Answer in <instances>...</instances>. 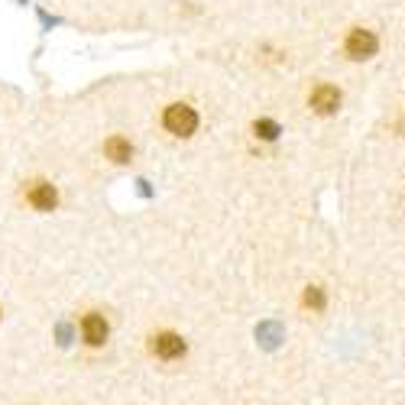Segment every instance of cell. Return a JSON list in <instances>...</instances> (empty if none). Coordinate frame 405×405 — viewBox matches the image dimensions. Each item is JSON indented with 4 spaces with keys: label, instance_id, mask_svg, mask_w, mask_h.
Listing matches in <instances>:
<instances>
[{
    "label": "cell",
    "instance_id": "6",
    "mask_svg": "<svg viewBox=\"0 0 405 405\" xmlns=\"http://www.w3.org/2000/svg\"><path fill=\"white\" fill-rule=\"evenodd\" d=\"M27 198H29V204H33V208H39V211H52L55 201H59L55 188H52V185H45V182H36V185L29 188Z\"/></svg>",
    "mask_w": 405,
    "mask_h": 405
},
{
    "label": "cell",
    "instance_id": "1",
    "mask_svg": "<svg viewBox=\"0 0 405 405\" xmlns=\"http://www.w3.org/2000/svg\"><path fill=\"white\" fill-rule=\"evenodd\" d=\"M162 124H166L169 133H176V136H192L194 127H198V114H194L188 104H172L162 117Z\"/></svg>",
    "mask_w": 405,
    "mask_h": 405
},
{
    "label": "cell",
    "instance_id": "9",
    "mask_svg": "<svg viewBox=\"0 0 405 405\" xmlns=\"http://www.w3.org/2000/svg\"><path fill=\"white\" fill-rule=\"evenodd\" d=\"M305 305L315 308V311H321V308H325V292L318 289V285H311V289L305 292Z\"/></svg>",
    "mask_w": 405,
    "mask_h": 405
},
{
    "label": "cell",
    "instance_id": "4",
    "mask_svg": "<svg viewBox=\"0 0 405 405\" xmlns=\"http://www.w3.org/2000/svg\"><path fill=\"white\" fill-rule=\"evenodd\" d=\"M152 353L162 357V360H176V357L185 353V341L178 334H159V337H152Z\"/></svg>",
    "mask_w": 405,
    "mask_h": 405
},
{
    "label": "cell",
    "instance_id": "5",
    "mask_svg": "<svg viewBox=\"0 0 405 405\" xmlns=\"http://www.w3.org/2000/svg\"><path fill=\"white\" fill-rule=\"evenodd\" d=\"M81 334H85V341H88L91 347H101V343L107 341V321L101 315H88L81 321Z\"/></svg>",
    "mask_w": 405,
    "mask_h": 405
},
{
    "label": "cell",
    "instance_id": "3",
    "mask_svg": "<svg viewBox=\"0 0 405 405\" xmlns=\"http://www.w3.org/2000/svg\"><path fill=\"white\" fill-rule=\"evenodd\" d=\"M337 107H341V91L331 88V85H318L311 91V111L315 114H334Z\"/></svg>",
    "mask_w": 405,
    "mask_h": 405
},
{
    "label": "cell",
    "instance_id": "2",
    "mask_svg": "<svg viewBox=\"0 0 405 405\" xmlns=\"http://www.w3.org/2000/svg\"><path fill=\"white\" fill-rule=\"evenodd\" d=\"M376 45L379 43L370 29H353V33L347 36V45H343V49H347L350 59H370V55L376 52Z\"/></svg>",
    "mask_w": 405,
    "mask_h": 405
},
{
    "label": "cell",
    "instance_id": "8",
    "mask_svg": "<svg viewBox=\"0 0 405 405\" xmlns=\"http://www.w3.org/2000/svg\"><path fill=\"white\" fill-rule=\"evenodd\" d=\"M256 136L276 140V136H279V124H273V120H256Z\"/></svg>",
    "mask_w": 405,
    "mask_h": 405
},
{
    "label": "cell",
    "instance_id": "7",
    "mask_svg": "<svg viewBox=\"0 0 405 405\" xmlns=\"http://www.w3.org/2000/svg\"><path fill=\"white\" fill-rule=\"evenodd\" d=\"M104 152H107V159H114V162H127V159L133 156L130 143H127L124 136H111V140L104 143Z\"/></svg>",
    "mask_w": 405,
    "mask_h": 405
}]
</instances>
